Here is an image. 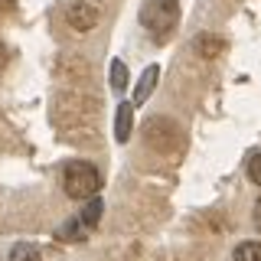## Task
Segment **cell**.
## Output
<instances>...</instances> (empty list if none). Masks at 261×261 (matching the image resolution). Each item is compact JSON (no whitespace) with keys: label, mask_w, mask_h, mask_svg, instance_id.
I'll use <instances>...</instances> for the list:
<instances>
[{"label":"cell","mask_w":261,"mask_h":261,"mask_svg":"<svg viewBox=\"0 0 261 261\" xmlns=\"http://www.w3.org/2000/svg\"><path fill=\"white\" fill-rule=\"evenodd\" d=\"M10 261H43V251L33 242H16L10 248Z\"/></svg>","instance_id":"obj_8"},{"label":"cell","mask_w":261,"mask_h":261,"mask_svg":"<svg viewBox=\"0 0 261 261\" xmlns=\"http://www.w3.org/2000/svg\"><path fill=\"white\" fill-rule=\"evenodd\" d=\"M130 130H134V105L121 101L118 111H114V141L124 144L127 137H130Z\"/></svg>","instance_id":"obj_5"},{"label":"cell","mask_w":261,"mask_h":261,"mask_svg":"<svg viewBox=\"0 0 261 261\" xmlns=\"http://www.w3.org/2000/svg\"><path fill=\"white\" fill-rule=\"evenodd\" d=\"M157 79H160V65H147L141 82H137V88H134V105H144L150 98V92L157 88Z\"/></svg>","instance_id":"obj_7"},{"label":"cell","mask_w":261,"mask_h":261,"mask_svg":"<svg viewBox=\"0 0 261 261\" xmlns=\"http://www.w3.org/2000/svg\"><path fill=\"white\" fill-rule=\"evenodd\" d=\"M248 176H251L255 186H261V153H255V157L248 160Z\"/></svg>","instance_id":"obj_13"},{"label":"cell","mask_w":261,"mask_h":261,"mask_svg":"<svg viewBox=\"0 0 261 261\" xmlns=\"http://www.w3.org/2000/svg\"><path fill=\"white\" fill-rule=\"evenodd\" d=\"M179 20V4L176 0H147L141 7V23L153 33L157 39H167V33Z\"/></svg>","instance_id":"obj_3"},{"label":"cell","mask_w":261,"mask_h":261,"mask_svg":"<svg viewBox=\"0 0 261 261\" xmlns=\"http://www.w3.org/2000/svg\"><path fill=\"white\" fill-rule=\"evenodd\" d=\"M59 239H62V242H82V239H85V232H82V222H79V219H69V222L62 225Z\"/></svg>","instance_id":"obj_12"},{"label":"cell","mask_w":261,"mask_h":261,"mask_svg":"<svg viewBox=\"0 0 261 261\" xmlns=\"http://www.w3.org/2000/svg\"><path fill=\"white\" fill-rule=\"evenodd\" d=\"M111 88H114L118 95L127 88V65L121 62V59H114V62H111Z\"/></svg>","instance_id":"obj_10"},{"label":"cell","mask_w":261,"mask_h":261,"mask_svg":"<svg viewBox=\"0 0 261 261\" xmlns=\"http://www.w3.org/2000/svg\"><path fill=\"white\" fill-rule=\"evenodd\" d=\"M193 49H196V56H202V59H216V56L225 53V39L212 36V33H202V36L193 39Z\"/></svg>","instance_id":"obj_6"},{"label":"cell","mask_w":261,"mask_h":261,"mask_svg":"<svg viewBox=\"0 0 261 261\" xmlns=\"http://www.w3.org/2000/svg\"><path fill=\"white\" fill-rule=\"evenodd\" d=\"M62 186L65 196H72V199H95L101 190V173L85 160H72L62 170Z\"/></svg>","instance_id":"obj_2"},{"label":"cell","mask_w":261,"mask_h":261,"mask_svg":"<svg viewBox=\"0 0 261 261\" xmlns=\"http://www.w3.org/2000/svg\"><path fill=\"white\" fill-rule=\"evenodd\" d=\"M16 10V0H0V13H13Z\"/></svg>","instance_id":"obj_14"},{"label":"cell","mask_w":261,"mask_h":261,"mask_svg":"<svg viewBox=\"0 0 261 261\" xmlns=\"http://www.w3.org/2000/svg\"><path fill=\"white\" fill-rule=\"evenodd\" d=\"M232 258L235 261H261V242H242Z\"/></svg>","instance_id":"obj_11"},{"label":"cell","mask_w":261,"mask_h":261,"mask_svg":"<svg viewBox=\"0 0 261 261\" xmlns=\"http://www.w3.org/2000/svg\"><path fill=\"white\" fill-rule=\"evenodd\" d=\"M69 23H72V30H79V33H88V30H95V23H98V10L92 4H85V0H72L69 4Z\"/></svg>","instance_id":"obj_4"},{"label":"cell","mask_w":261,"mask_h":261,"mask_svg":"<svg viewBox=\"0 0 261 261\" xmlns=\"http://www.w3.org/2000/svg\"><path fill=\"white\" fill-rule=\"evenodd\" d=\"M255 225L261 228V202H258V206H255Z\"/></svg>","instance_id":"obj_15"},{"label":"cell","mask_w":261,"mask_h":261,"mask_svg":"<svg viewBox=\"0 0 261 261\" xmlns=\"http://www.w3.org/2000/svg\"><path fill=\"white\" fill-rule=\"evenodd\" d=\"M4 62H7V49L0 46V65H4Z\"/></svg>","instance_id":"obj_16"},{"label":"cell","mask_w":261,"mask_h":261,"mask_svg":"<svg viewBox=\"0 0 261 261\" xmlns=\"http://www.w3.org/2000/svg\"><path fill=\"white\" fill-rule=\"evenodd\" d=\"M144 141H147V147H153L157 153H163V157H176L186 147V134L173 118L157 114V118H150L144 124Z\"/></svg>","instance_id":"obj_1"},{"label":"cell","mask_w":261,"mask_h":261,"mask_svg":"<svg viewBox=\"0 0 261 261\" xmlns=\"http://www.w3.org/2000/svg\"><path fill=\"white\" fill-rule=\"evenodd\" d=\"M101 212H105V206H101V199H88L85 202V209H82V216H79V222L85 225V228H95L98 225V219H101Z\"/></svg>","instance_id":"obj_9"}]
</instances>
